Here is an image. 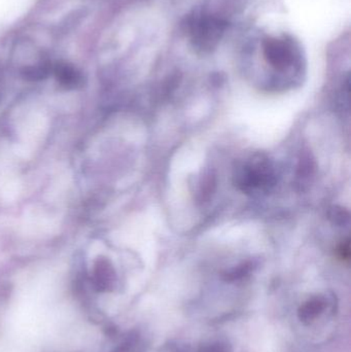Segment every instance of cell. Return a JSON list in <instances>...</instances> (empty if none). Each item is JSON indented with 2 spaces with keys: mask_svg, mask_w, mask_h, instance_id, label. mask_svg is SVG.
<instances>
[{
  "mask_svg": "<svg viewBox=\"0 0 351 352\" xmlns=\"http://www.w3.org/2000/svg\"><path fill=\"white\" fill-rule=\"evenodd\" d=\"M264 61L278 74H301L304 67V56L300 43L288 34L265 36L261 39Z\"/></svg>",
  "mask_w": 351,
  "mask_h": 352,
  "instance_id": "1",
  "label": "cell"
},
{
  "mask_svg": "<svg viewBox=\"0 0 351 352\" xmlns=\"http://www.w3.org/2000/svg\"><path fill=\"white\" fill-rule=\"evenodd\" d=\"M226 28V21L206 12H196L190 16L187 24L188 34L192 45L202 53L216 49Z\"/></svg>",
  "mask_w": 351,
  "mask_h": 352,
  "instance_id": "2",
  "label": "cell"
},
{
  "mask_svg": "<svg viewBox=\"0 0 351 352\" xmlns=\"http://www.w3.org/2000/svg\"><path fill=\"white\" fill-rule=\"evenodd\" d=\"M273 171L269 161L262 156L253 157L237 168L236 184L243 190H253L273 182Z\"/></svg>",
  "mask_w": 351,
  "mask_h": 352,
  "instance_id": "3",
  "label": "cell"
},
{
  "mask_svg": "<svg viewBox=\"0 0 351 352\" xmlns=\"http://www.w3.org/2000/svg\"><path fill=\"white\" fill-rule=\"evenodd\" d=\"M115 271L106 258H98L93 268V285L98 292H109L115 283Z\"/></svg>",
  "mask_w": 351,
  "mask_h": 352,
  "instance_id": "4",
  "label": "cell"
},
{
  "mask_svg": "<svg viewBox=\"0 0 351 352\" xmlns=\"http://www.w3.org/2000/svg\"><path fill=\"white\" fill-rule=\"evenodd\" d=\"M327 300L321 296L311 298L307 300L298 310V318L301 322L310 324L319 318L327 308Z\"/></svg>",
  "mask_w": 351,
  "mask_h": 352,
  "instance_id": "5",
  "label": "cell"
},
{
  "mask_svg": "<svg viewBox=\"0 0 351 352\" xmlns=\"http://www.w3.org/2000/svg\"><path fill=\"white\" fill-rule=\"evenodd\" d=\"M55 76L58 82L66 89H76L82 85V74L69 65H58Z\"/></svg>",
  "mask_w": 351,
  "mask_h": 352,
  "instance_id": "6",
  "label": "cell"
},
{
  "mask_svg": "<svg viewBox=\"0 0 351 352\" xmlns=\"http://www.w3.org/2000/svg\"><path fill=\"white\" fill-rule=\"evenodd\" d=\"M251 265H242V266L237 267V268H234L233 270L227 272L226 275H225V279H226L227 281L239 280V279L247 276V275L251 272Z\"/></svg>",
  "mask_w": 351,
  "mask_h": 352,
  "instance_id": "7",
  "label": "cell"
},
{
  "mask_svg": "<svg viewBox=\"0 0 351 352\" xmlns=\"http://www.w3.org/2000/svg\"><path fill=\"white\" fill-rule=\"evenodd\" d=\"M198 352H232L230 344L224 341H214L200 347Z\"/></svg>",
  "mask_w": 351,
  "mask_h": 352,
  "instance_id": "8",
  "label": "cell"
},
{
  "mask_svg": "<svg viewBox=\"0 0 351 352\" xmlns=\"http://www.w3.org/2000/svg\"><path fill=\"white\" fill-rule=\"evenodd\" d=\"M344 210H342V209H333L332 210V214L331 217L334 219V223H337L338 221H339V223H344V219H346L348 221V214L344 215Z\"/></svg>",
  "mask_w": 351,
  "mask_h": 352,
  "instance_id": "9",
  "label": "cell"
}]
</instances>
